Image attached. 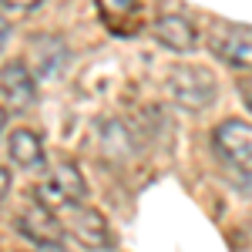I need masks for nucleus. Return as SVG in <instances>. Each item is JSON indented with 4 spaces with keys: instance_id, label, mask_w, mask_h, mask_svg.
Here are the masks:
<instances>
[{
    "instance_id": "14",
    "label": "nucleus",
    "mask_w": 252,
    "mask_h": 252,
    "mask_svg": "<svg viewBox=\"0 0 252 252\" xmlns=\"http://www.w3.org/2000/svg\"><path fill=\"white\" fill-rule=\"evenodd\" d=\"M239 97H242V104L252 111V78H246V81H239Z\"/></svg>"
},
{
    "instance_id": "11",
    "label": "nucleus",
    "mask_w": 252,
    "mask_h": 252,
    "mask_svg": "<svg viewBox=\"0 0 252 252\" xmlns=\"http://www.w3.org/2000/svg\"><path fill=\"white\" fill-rule=\"evenodd\" d=\"M7 155L20 168H37L40 161H44V145H40V138L31 128H17L7 138Z\"/></svg>"
},
{
    "instance_id": "12",
    "label": "nucleus",
    "mask_w": 252,
    "mask_h": 252,
    "mask_svg": "<svg viewBox=\"0 0 252 252\" xmlns=\"http://www.w3.org/2000/svg\"><path fill=\"white\" fill-rule=\"evenodd\" d=\"M97 7L104 10V17H128V14H135V0H97Z\"/></svg>"
},
{
    "instance_id": "10",
    "label": "nucleus",
    "mask_w": 252,
    "mask_h": 252,
    "mask_svg": "<svg viewBox=\"0 0 252 252\" xmlns=\"http://www.w3.org/2000/svg\"><path fill=\"white\" fill-rule=\"evenodd\" d=\"M155 40L161 47H168L175 54H192L198 47V31L189 17L182 14H165L155 20Z\"/></svg>"
},
{
    "instance_id": "5",
    "label": "nucleus",
    "mask_w": 252,
    "mask_h": 252,
    "mask_svg": "<svg viewBox=\"0 0 252 252\" xmlns=\"http://www.w3.org/2000/svg\"><path fill=\"white\" fill-rule=\"evenodd\" d=\"M67 64H71V47H67L64 37H58V34H37V37L31 40L27 67H31L40 81L61 78Z\"/></svg>"
},
{
    "instance_id": "16",
    "label": "nucleus",
    "mask_w": 252,
    "mask_h": 252,
    "mask_svg": "<svg viewBox=\"0 0 252 252\" xmlns=\"http://www.w3.org/2000/svg\"><path fill=\"white\" fill-rule=\"evenodd\" d=\"M7 192H10V172H7V168H0V205H3Z\"/></svg>"
},
{
    "instance_id": "15",
    "label": "nucleus",
    "mask_w": 252,
    "mask_h": 252,
    "mask_svg": "<svg viewBox=\"0 0 252 252\" xmlns=\"http://www.w3.org/2000/svg\"><path fill=\"white\" fill-rule=\"evenodd\" d=\"M10 34H14V27H10V24H7V20L0 17V51H3V47H7V44H10Z\"/></svg>"
},
{
    "instance_id": "8",
    "label": "nucleus",
    "mask_w": 252,
    "mask_h": 252,
    "mask_svg": "<svg viewBox=\"0 0 252 252\" xmlns=\"http://www.w3.org/2000/svg\"><path fill=\"white\" fill-rule=\"evenodd\" d=\"M215 152L225 158L229 165H252V125L249 121H222L212 131Z\"/></svg>"
},
{
    "instance_id": "7",
    "label": "nucleus",
    "mask_w": 252,
    "mask_h": 252,
    "mask_svg": "<svg viewBox=\"0 0 252 252\" xmlns=\"http://www.w3.org/2000/svg\"><path fill=\"white\" fill-rule=\"evenodd\" d=\"M64 229L74 235L84 249H108V246L115 242L108 219L97 212V209H88V205L67 209V225H64Z\"/></svg>"
},
{
    "instance_id": "3",
    "label": "nucleus",
    "mask_w": 252,
    "mask_h": 252,
    "mask_svg": "<svg viewBox=\"0 0 252 252\" xmlns=\"http://www.w3.org/2000/svg\"><path fill=\"white\" fill-rule=\"evenodd\" d=\"M212 54L232 71H252V27L249 24H225L209 40Z\"/></svg>"
},
{
    "instance_id": "17",
    "label": "nucleus",
    "mask_w": 252,
    "mask_h": 252,
    "mask_svg": "<svg viewBox=\"0 0 252 252\" xmlns=\"http://www.w3.org/2000/svg\"><path fill=\"white\" fill-rule=\"evenodd\" d=\"M37 252H64V249H61V242H51V246H37Z\"/></svg>"
},
{
    "instance_id": "2",
    "label": "nucleus",
    "mask_w": 252,
    "mask_h": 252,
    "mask_svg": "<svg viewBox=\"0 0 252 252\" xmlns=\"http://www.w3.org/2000/svg\"><path fill=\"white\" fill-rule=\"evenodd\" d=\"M34 198H37L40 205H47L51 212H67V209H74V205H84V198H88V182H84V175L74 161H61L54 165L47 178L40 182L37 189H34Z\"/></svg>"
},
{
    "instance_id": "1",
    "label": "nucleus",
    "mask_w": 252,
    "mask_h": 252,
    "mask_svg": "<svg viewBox=\"0 0 252 252\" xmlns=\"http://www.w3.org/2000/svg\"><path fill=\"white\" fill-rule=\"evenodd\" d=\"M165 91L182 111H205L219 94L215 74L202 64H175L165 78Z\"/></svg>"
},
{
    "instance_id": "18",
    "label": "nucleus",
    "mask_w": 252,
    "mask_h": 252,
    "mask_svg": "<svg viewBox=\"0 0 252 252\" xmlns=\"http://www.w3.org/2000/svg\"><path fill=\"white\" fill-rule=\"evenodd\" d=\"M3 121H7V118H3V108H0V131H3Z\"/></svg>"
},
{
    "instance_id": "4",
    "label": "nucleus",
    "mask_w": 252,
    "mask_h": 252,
    "mask_svg": "<svg viewBox=\"0 0 252 252\" xmlns=\"http://www.w3.org/2000/svg\"><path fill=\"white\" fill-rule=\"evenodd\" d=\"M0 101L7 111H27L37 101V81L27 61H7L0 67Z\"/></svg>"
},
{
    "instance_id": "6",
    "label": "nucleus",
    "mask_w": 252,
    "mask_h": 252,
    "mask_svg": "<svg viewBox=\"0 0 252 252\" xmlns=\"http://www.w3.org/2000/svg\"><path fill=\"white\" fill-rule=\"evenodd\" d=\"M14 229L24 239H31L34 246H51V242H61V235H64V225L58 222V212H51L40 202H31L27 209H20L17 219H14Z\"/></svg>"
},
{
    "instance_id": "9",
    "label": "nucleus",
    "mask_w": 252,
    "mask_h": 252,
    "mask_svg": "<svg viewBox=\"0 0 252 252\" xmlns=\"http://www.w3.org/2000/svg\"><path fill=\"white\" fill-rule=\"evenodd\" d=\"M97 152L108 161H128L138 155V138L125 121L108 118L104 125H97Z\"/></svg>"
},
{
    "instance_id": "13",
    "label": "nucleus",
    "mask_w": 252,
    "mask_h": 252,
    "mask_svg": "<svg viewBox=\"0 0 252 252\" xmlns=\"http://www.w3.org/2000/svg\"><path fill=\"white\" fill-rule=\"evenodd\" d=\"M3 7H10V10H34V7H40L44 0H0Z\"/></svg>"
}]
</instances>
